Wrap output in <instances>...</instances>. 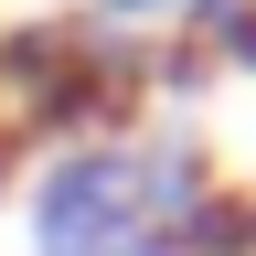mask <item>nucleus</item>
<instances>
[{
  "instance_id": "obj_5",
  "label": "nucleus",
  "mask_w": 256,
  "mask_h": 256,
  "mask_svg": "<svg viewBox=\"0 0 256 256\" xmlns=\"http://www.w3.org/2000/svg\"><path fill=\"white\" fill-rule=\"evenodd\" d=\"M11 160H22V150H11V139H0V182H11Z\"/></svg>"
},
{
  "instance_id": "obj_3",
  "label": "nucleus",
  "mask_w": 256,
  "mask_h": 256,
  "mask_svg": "<svg viewBox=\"0 0 256 256\" xmlns=\"http://www.w3.org/2000/svg\"><path fill=\"white\" fill-rule=\"evenodd\" d=\"M160 11H182V0H96V22H118V32L128 22H160Z\"/></svg>"
},
{
  "instance_id": "obj_4",
  "label": "nucleus",
  "mask_w": 256,
  "mask_h": 256,
  "mask_svg": "<svg viewBox=\"0 0 256 256\" xmlns=\"http://www.w3.org/2000/svg\"><path fill=\"white\" fill-rule=\"evenodd\" d=\"M128 256H182V246H171V235H160V246H128Z\"/></svg>"
},
{
  "instance_id": "obj_2",
  "label": "nucleus",
  "mask_w": 256,
  "mask_h": 256,
  "mask_svg": "<svg viewBox=\"0 0 256 256\" xmlns=\"http://www.w3.org/2000/svg\"><path fill=\"white\" fill-rule=\"evenodd\" d=\"M150 86H160V43H139L118 22H22V32H0V139L11 150L118 139V128L150 118Z\"/></svg>"
},
{
  "instance_id": "obj_1",
  "label": "nucleus",
  "mask_w": 256,
  "mask_h": 256,
  "mask_svg": "<svg viewBox=\"0 0 256 256\" xmlns=\"http://www.w3.org/2000/svg\"><path fill=\"white\" fill-rule=\"evenodd\" d=\"M224 192V160L192 118H139L118 139H75L32 171L22 235L32 256H128V246H182V224Z\"/></svg>"
}]
</instances>
